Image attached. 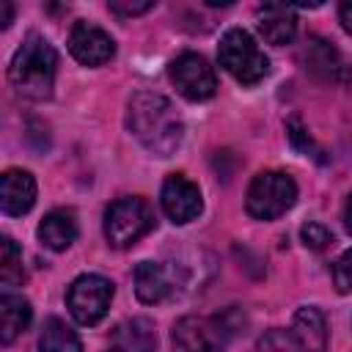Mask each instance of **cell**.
I'll return each mask as SVG.
<instances>
[{
  "label": "cell",
  "mask_w": 352,
  "mask_h": 352,
  "mask_svg": "<svg viewBox=\"0 0 352 352\" xmlns=\"http://www.w3.org/2000/svg\"><path fill=\"white\" fill-rule=\"evenodd\" d=\"M25 280V267H22V250L11 236L0 239V283L3 286H19Z\"/></svg>",
  "instance_id": "ffe728a7"
},
{
  "label": "cell",
  "mask_w": 352,
  "mask_h": 352,
  "mask_svg": "<svg viewBox=\"0 0 352 352\" xmlns=\"http://www.w3.org/2000/svg\"><path fill=\"white\" fill-rule=\"evenodd\" d=\"M55 74H58L55 47L44 36L30 33L8 63V80L14 91L33 102L50 99L55 88Z\"/></svg>",
  "instance_id": "7a4b0ae2"
},
{
  "label": "cell",
  "mask_w": 352,
  "mask_h": 352,
  "mask_svg": "<svg viewBox=\"0 0 352 352\" xmlns=\"http://www.w3.org/2000/svg\"><path fill=\"white\" fill-rule=\"evenodd\" d=\"M344 226H346V231L352 234V195L346 198V206H344Z\"/></svg>",
  "instance_id": "d4e9b609"
},
{
  "label": "cell",
  "mask_w": 352,
  "mask_h": 352,
  "mask_svg": "<svg viewBox=\"0 0 352 352\" xmlns=\"http://www.w3.org/2000/svg\"><path fill=\"white\" fill-rule=\"evenodd\" d=\"M333 283H336V289H338L341 294L352 292V248L344 250V253L338 256V261L333 264Z\"/></svg>",
  "instance_id": "7402d4cb"
},
{
  "label": "cell",
  "mask_w": 352,
  "mask_h": 352,
  "mask_svg": "<svg viewBox=\"0 0 352 352\" xmlns=\"http://www.w3.org/2000/svg\"><path fill=\"white\" fill-rule=\"evenodd\" d=\"M170 352H226V336L214 319L182 316L170 330Z\"/></svg>",
  "instance_id": "ba28073f"
},
{
  "label": "cell",
  "mask_w": 352,
  "mask_h": 352,
  "mask_svg": "<svg viewBox=\"0 0 352 352\" xmlns=\"http://www.w3.org/2000/svg\"><path fill=\"white\" fill-rule=\"evenodd\" d=\"M160 204H162V212L184 226L190 220H195L204 209V201H201V190L195 182H190L184 173H170L165 182H162V190H160Z\"/></svg>",
  "instance_id": "30bf717a"
},
{
  "label": "cell",
  "mask_w": 352,
  "mask_h": 352,
  "mask_svg": "<svg viewBox=\"0 0 352 352\" xmlns=\"http://www.w3.org/2000/svg\"><path fill=\"white\" fill-rule=\"evenodd\" d=\"M77 217L72 209H52L44 214V220L38 223V239L44 248L60 253L66 250L74 239H77Z\"/></svg>",
  "instance_id": "ac0fdd59"
},
{
  "label": "cell",
  "mask_w": 352,
  "mask_h": 352,
  "mask_svg": "<svg viewBox=\"0 0 352 352\" xmlns=\"http://www.w3.org/2000/svg\"><path fill=\"white\" fill-rule=\"evenodd\" d=\"M217 60L242 85H256L270 74V58L242 28H231L223 33L217 47Z\"/></svg>",
  "instance_id": "3957f363"
},
{
  "label": "cell",
  "mask_w": 352,
  "mask_h": 352,
  "mask_svg": "<svg viewBox=\"0 0 352 352\" xmlns=\"http://www.w3.org/2000/svg\"><path fill=\"white\" fill-rule=\"evenodd\" d=\"M297 201V184L289 173L283 170H261L253 176L248 195H245V209L256 220H275L286 214Z\"/></svg>",
  "instance_id": "277c9868"
},
{
  "label": "cell",
  "mask_w": 352,
  "mask_h": 352,
  "mask_svg": "<svg viewBox=\"0 0 352 352\" xmlns=\"http://www.w3.org/2000/svg\"><path fill=\"white\" fill-rule=\"evenodd\" d=\"M300 60L319 80H327V82H344V80H349V66L344 63L341 52L327 38L308 36L305 44H302V50H300Z\"/></svg>",
  "instance_id": "8fae6325"
},
{
  "label": "cell",
  "mask_w": 352,
  "mask_h": 352,
  "mask_svg": "<svg viewBox=\"0 0 352 352\" xmlns=\"http://www.w3.org/2000/svg\"><path fill=\"white\" fill-rule=\"evenodd\" d=\"M110 352H113V349H110Z\"/></svg>",
  "instance_id": "4316f807"
},
{
  "label": "cell",
  "mask_w": 352,
  "mask_h": 352,
  "mask_svg": "<svg viewBox=\"0 0 352 352\" xmlns=\"http://www.w3.org/2000/svg\"><path fill=\"white\" fill-rule=\"evenodd\" d=\"M126 126L154 157H170L184 138V121L173 102L154 91H135L126 104Z\"/></svg>",
  "instance_id": "6da1fadb"
},
{
  "label": "cell",
  "mask_w": 352,
  "mask_h": 352,
  "mask_svg": "<svg viewBox=\"0 0 352 352\" xmlns=\"http://www.w3.org/2000/svg\"><path fill=\"white\" fill-rule=\"evenodd\" d=\"M300 239H302V245L311 248V250H324V248L333 245V234H330L322 223H305V226L300 228Z\"/></svg>",
  "instance_id": "44dd1931"
},
{
  "label": "cell",
  "mask_w": 352,
  "mask_h": 352,
  "mask_svg": "<svg viewBox=\"0 0 352 352\" xmlns=\"http://www.w3.org/2000/svg\"><path fill=\"white\" fill-rule=\"evenodd\" d=\"M113 352H154L157 330L146 316H132L113 330Z\"/></svg>",
  "instance_id": "e0dca14e"
},
{
  "label": "cell",
  "mask_w": 352,
  "mask_h": 352,
  "mask_svg": "<svg viewBox=\"0 0 352 352\" xmlns=\"http://www.w3.org/2000/svg\"><path fill=\"white\" fill-rule=\"evenodd\" d=\"M154 228V212L148 201L138 195L118 198L104 212V236L113 248H132Z\"/></svg>",
  "instance_id": "5b68a950"
},
{
  "label": "cell",
  "mask_w": 352,
  "mask_h": 352,
  "mask_svg": "<svg viewBox=\"0 0 352 352\" xmlns=\"http://www.w3.org/2000/svg\"><path fill=\"white\" fill-rule=\"evenodd\" d=\"M135 294L146 305L168 300L173 294V280H170L168 270L157 261H140L135 267Z\"/></svg>",
  "instance_id": "2e32d148"
},
{
  "label": "cell",
  "mask_w": 352,
  "mask_h": 352,
  "mask_svg": "<svg viewBox=\"0 0 352 352\" xmlns=\"http://www.w3.org/2000/svg\"><path fill=\"white\" fill-rule=\"evenodd\" d=\"M36 204V179L22 168H8L0 176V206L8 217H22Z\"/></svg>",
  "instance_id": "7c38bea8"
},
{
  "label": "cell",
  "mask_w": 352,
  "mask_h": 352,
  "mask_svg": "<svg viewBox=\"0 0 352 352\" xmlns=\"http://www.w3.org/2000/svg\"><path fill=\"white\" fill-rule=\"evenodd\" d=\"M69 52L82 66H102L116 55V41L96 22L77 19L69 33Z\"/></svg>",
  "instance_id": "9c48e42d"
},
{
  "label": "cell",
  "mask_w": 352,
  "mask_h": 352,
  "mask_svg": "<svg viewBox=\"0 0 352 352\" xmlns=\"http://www.w3.org/2000/svg\"><path fill=\"white\" fill-rule=\"evenodd\" d=\"M154 8V0H146V3H129V0H113L110 3V11L113 14H118V16H140V14H146V11H151Z\"/></svg>",
  "instance_id": "603a6c76"
},
{
  "label": "cell",
  "mask_w": 352,
  "mask_h": 352,
  "mask_svg": "<svg viewBox=\"0 0 352 352\" xmlns=\"http://www.w3.org/2000/svg\"><path fill=\"white\" fill-rule=\"evenodd\" d=\"M33 322V308L22 294L3 292L0 294V344H14Z\"/></svg>",
  "instance_id": "9a60e30c"
},
{
  "label": "cell",
  "mask_w": 352,
  "mask_h": 352,
  "mask_svg": "<svg viewBox=\"0 0 352 352\" xmlns=\"http://www.w3.org/2000/svg\"><path fill=\"white\" fill-rule=\"evenodd\" d=\"M113 294H116V286L104 275L85 272V275L74 278L66 292V305H69L72 319L85 327L99 324L110 311Z\"/></svg>",
  "instance_id": "8992f818"
},
{
  "label": "cell",
  "mask_w": 352,
  "mask_h": 352,
  "mask_svg": "<svg viewBox=\"0 0 352 352\" xmlns=\"http://www.w3.org/2000/svg\"><path fill=\"white\" fill-rule=\"evenodd\" d=\"M38 352H82L80 336L58 316L44 319L41 336H38Z\"/></svg>",
  "instance_id": "d6986e66"
},
{
  "label": "cell",
  "mask_w": 352,
  "mask_h": 352,
  "mask_svg": "<svg viewBox=\"0 0 352 352\" xmlns=\"http://www.w3.org/2000/svg\"><path fill=\"white\" fill-rule=\"evenodd\" d=\"M256 22H258V33L267 44L272 47H283L294 38L297 33V16H294V6L286 3H264L256 11Z\"/></svg>",
  "instance_id": "4fadbf2b"
},
{
  "label": "cell",
  "mask_w": 352,
  "mask_h": 352,
  "mask_svg": "<svg viewBox=\"0 0 352 352\" xmlns=\"http://www.w3.org/2000/svg\"><path fill=\"white\" fill-rule=\"evenodd\" d=\"M292 338L300 344L302 352H327V322L322 316L319 308L314 305H302L297 308L294 319H292Z\"/></svg>",
  "instance_id": "5bb4252c"
},
{
  "label": "cell",
  "mask_w": 352,
  "mask_h": 352,
  "mask_svg": "<svg viewBox=\"0 0 352 352\" xmlns=\"http://www.w3.org/2000/svg\"><path fill=\"white\" fill-rule=\"evenodd\" d=\"M11 3H3V19H0V28H8L11 25Z\"/></svg>",
  "instance_id": "484cf974"
},
{
  "label": "cell",
  "mask_w": 352,
  "mask_h": 352,
  "mask_svg": "<svg viewBox=\"0 0 352 352\" xmlns=\"http://www.w3.org/2000/svg\"><path fill=\"white\" fill-rule=\"evenodd\" d=\"M338 19H341V28L352 36V0H344L338 6Z\"/></svg>",
  "instance_id": "cb8c5ba5"
},
{
  "label": "cell",
  "mask_w": 352,
  "mask_h": 352,
  "mask_svg": "<svg viewBox=\"0 0 352 352\" xmlns=\"http://www.w3.org/2000/svg\"><path fill=\"white\" fill-rule=\"evenodd\" d=\"M168 77L176 91L190 102H206L217 91V74L198 52H182L179 58H173L168 66Z\"/></svg>",
  "instance_id": "52a82bcc"
}]
</instances>
